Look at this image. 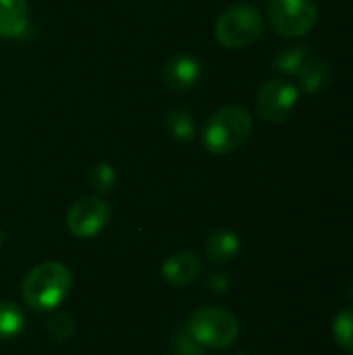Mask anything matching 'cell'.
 I'll return each mask as SVG.
<instances>
[{
	"label": "cell",
	"instance_id": "d6986e66",
	"mask_svg": "<svg viewBox=\"0 0 353 355\" xmlns=\"http://www.w3.org/2000/svg\"><path fill=\"white\" fill-rule=\"evenodd\" d=\"M175 355H204V347L185 331L175 339Z\"/></svg>",
	"mask_w": 353,
	"mask_h": 355
},
{
	"label": "cell",
	"instance_id": "4fadbf2b",
	"mask_svg": "<svg viewBox=\"0 0 353 355\" xmlns=\"http://www.w3.org/2000/svg\"><path fill=\"white\" fill-rule=\"evenodd\" d=\"M164 129L177 141H191L196 137V133H198L196 119L185 108H173V110H169L166 112V119H164Z\"/></svg>",
	"mask_w": 353,
	"mask_h": 355
},
{
	"label": "cell",
	"instance_id": "277c9868",
	"mask_svg": "<svg viewBox=\"0 0 353 355\" xmlns=\"http://www.w3.org/2000/svg\"><path fill=\"white\" fill-rule=\"evenodd\" d=\"M262 31H264V21L260 12L250 4L231 6L218 17L214 25V35L218 44L231 50H241L252 46L254 42L260 40Z\"/></svg>",
	"mask_w": 353,
	"mask_h": 355
},
{
	"label": "cell",
	"instance_id": "52a82bcc",
	"mask_svg": "<svg viewBox=\"0 0 353 355\" xmlns=\"http://www.w3.org/2000/svg\"><path fill=\"white\" fill-rule=\"evenodd\" d=\"M298 98H300V92L295 85L283 79H273L260 87L258 98H256V110L268 123H283L293 112Z\"/></svg>",
	"mask_w": 353,
	"mask_h": 355
},
{
	"label": "cell",
	"instance_id": "6da1fadb",
	"mask_svg": "<svg viewBox=\"0 0 353 355\" xmlns=\"http://www.w3.org/2000/svg\"><path fill=\"white\" fill-rule=\"evenodd\" d=\"M73 285L71 270L60 262H44L33 266L21 285L25 304L35 312L56 310L69 295Z\"/></svg>",
	"mask_w": 353,
	"mask_h": 355
},
{
	"label": "cell",
	"instance_id": "8992f818",
	"mask_svg": "<svg viewBox=\"0 0 353 355\" xmlns=\"http://www.w3.org/2000/svg\"><path fill=\"white\" fill-rule=\"evenodd\" d=\"M108 220H110V206L98 196H87L77 200L67 212V229L81 239H89L102 233Z\"/></svg>",
	"mask_w": 353,
	"mask_h": 355
},
{
	"label": "cell",
	"instance_id": "2e32d148",
	"mask_svg": "<svg viewBox=\"0 0 353 355\" xmlns=\"http://www.w3.org/2000/svg\"><path fill=\"white\" fill-rule=\"evenodd\" d=\"M333 337L345 354L353 355V308L341 310L337 314L333 322Z\"/></svg>",
	"mask_w": 353,
	"mask_h": 355
},
{
	"label": "cell",
	"instance_id": "ba28073f",
	"mask_svg": "<svg viewBox=\"0 0 353 355\" xmlns=\"http://www.w3.org/2000/svg\"><path fill=\"white\" fill-rule=\"evenodd\" d=\"M202 77V64L191 54H177L173 56L162 69V83L171 92H187L191 89Z\"/></svg>",
	"mask_w": 353,
	"mask_h": 355
},
{
	"label": "cell",
	"instance_id": "5b68a950",
	"mask_svg": "<svg viewBox=\"0 0 353 355\" xmlns=\"http://www.w3.org/2000/svg\"><path fill=\"white\" fill-rule=\"evenodd\" d=\"M266 15L277 33L300 37L316 25L318 8L312 0H270Z\"/></svg>",
	"mask_w": 353,
	"mask_h": 355
},
{
	"label": "cell",
	"instance_id": "9c48e42d",
	"mask_svg": "<svg viewBox=\"0 0 353 355\" xmlns=\"http://www.w3.org/2000/svg\"><path fill=\"white\" fill-rule=\"evenodd\" d=\"M202 270H204V264H202L200 254L185 250V252L173 254L162 264V279L171 287H187L200 279Z\"/></svg>",
	"mask_w": 353,
	"mask_h": 355
},
{
	"label": "cell",
	"instance_id": "8fae6325",
	"mask_svg": "<svg viewBox=\"0 0 353 355\" xmlns=\"http://www.w3.org/2000/svg\"><path fill=\"white\" fill-rule=\"evenodd\" d=\"M302 87L310 94H316L320 89H325L327 85H331V81L335 79V67L331 60L322 58V56H312L306 60V64L300 69L298 73Z\"/></svg>",
	"mask_w": 353,
	"mask_h": 355
},
{
	"label": "cell",
	"instance_id": "7c38bea8",
	"mask_svg": "<svg viewBox=\"0 0 353 355\" xmlns=\"http://www.w3.org/2000/svg\"><path fill=\"white\" fill-rule=\"evenodd\" d=\"M239 254V237L229 229H218L208 237L206 258L214 264H227Z\"/></svg>",
	"mask_w": 353,
	"mask_h": 355
},
{
	"label": "cell",
	"instance_id": "30bf717a",
	"mask_svg": "<svg viewBox=\"0 0 353 355\" xmlns=\"http://www.w3.org/2000/svg\"><path fill=\"white\" fill-rule=\"evenodd\" d=\"M29 27L27 0H0V37H21Z\"/></svg>",
	"mask_w": 353,
	"mask_h": 355
},
{
	"label": "cell",
	"instance_id": "e0dca14e",
	"mask_svg": "<svg viewBox=\"0 0 353 355\" xmlns=\"http://www.w3.org/2000/svg\"><path fill=\"white\" fill-rule=\"evenodd\" d=\"M89 185L98 193H108L117 185V171L108 162H100L89 173Z\"/></svg>",
	"mask_w": 353,
	"mask_h": 355
},
{
	"label": "cell",
	"instance_id": "ffe728a7",
	"mask_svg": "<svg viewBox=\"0 0 353 355\" xmlns=\"http://www.w3.org/2000/svg\"><path fill=\"white\" fill-rule=\"evenodd\" d=\"M206 287H208V291H212V293H225V291L229 289V279H227V275H223V272H210V275L206 277Z\"/></svg>",
	"mask_w": 353,
	"mask_h": 355
},
{
	"label": "cell",
	"instance_id": "44dd1931",
	"mask_svg": "<svg viewBox=\"0 0 353 355\" xmlns=\"http://www.w3.org/2000/svg\"><path fill=\"white\" fill-rule=\"evenodd\" d=\"M2 241H4V235H2V229H0V248H2Z\"/></svg>",
	"mask_w": 353,
	"mask_h": 355
},
{
	"label": "cell",
	"instance_id": "ac0fdd59",
	"mask_svg": "<svg viewBox=\"0 0 353 355\" xmlns=\"http://www.w3.org/2000/svg\"><path fill=\"white\" fill-rule=\"evenodd\" d=\"M48 331H50V335L56 341H67L75 333V322H73V318L69 314L60 312V314H54L52 316V320L48 324Z\"/></svg>",
	"mask_w": 353,
	"mask_h": 355
},
{
	"label": "cell",
	"instance_id": "7a4b0ae2",
	"mask_svg": "<svg viewBox=\"0 0 353 355\" xmlns=\"http://www.w3.org/2000/svg\"><path fill=\"white\" fill-rule=\"evenodd\" d=\"M252 133V114L241 106H225L216 110L204 125L202 146L216 156L231 154Z\"/></svg>",
	"mask_w": 353,
	"mask_h": 355
},
{
	"label": "cell",
	"instance_id": "5bb4252c",
	"mask_svg": "<svg viewBox=\"0 0 353 355\" xmlns=\"http://www.w3.org/2000/svg\"><path fill=\"white\" fill-rule=\"evenodd\" d=\"M25 312L15 302H0V341H10L25 329Z\"/></svg>",
	"mask_w": 353,
	"mask_h": 355
},
{
	"label": "cell",
	"instance_id": "3957f363",
	"mask_svg": "<svg viewBox=\"0 0 353 355\" xmlns=\"http://www.w3.org/2000/svg\"><path fill=\"white\" fill-rule=\"evenodd\" d=\"M185 331L202 345V347H212V349H227L231 347L237 337H239V322L237 318L223 310V308H200L196 310L189 320Z\"/></svg>",
	"mask_w": 353,
	"mask_h": 355
},
{
	"label": "cell",
	"instance_id": "9a60e30c",
	"mask_svg": "<svg viewBox=\"0 0 353 355\" xmlns=\"http://www.w3.org/2000/svg\"><path fill=\"white\" fill-rule=\"evenodd\" d=\"M310 58L308 48L302 46H293V48H283L281 52H277L273 56V69L281 71L285 75H298L300 69L306 64V60Z\"/></svg>",
	"mask_w": 353,
	"mask_h": 355
}]
</instances>
